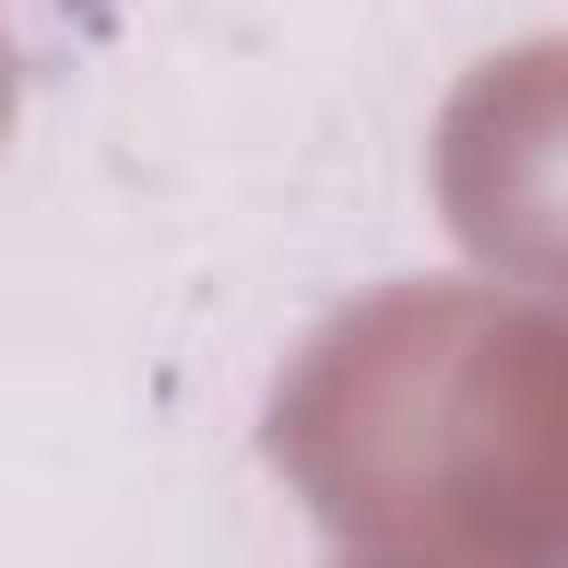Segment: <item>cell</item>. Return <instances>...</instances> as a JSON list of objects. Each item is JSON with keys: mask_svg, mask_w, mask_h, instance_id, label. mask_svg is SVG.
Wrapping results in <instances>:
<instances>
[{"mask_svg": "<svg viewBox=\"0 0 568 568\" xmlns=\"http://www.w3.org/2000/svg\"><path fill=\"white\" fill-rule=\"evenodd\" d=\"M311 515L435 568H568V311L399 284L328 320L266 426Z\"/></svg>", "mask_w": 568, "mask_h": 568, "instance_id": "cell-1", "label": "cell"}, {"mask_svg": "<svg viewBox=\"0 0 568 568\" xmlns=\"http://www.w3.org/2000/svg\"><path fill=\"white\" fill-rule=\"evenodd\" d=\"M444 195L479 257L568 284V44L470 71L444 115Z\"/></svg>", "mask_w": 568, "mask_h": 568, "instance_id": "cell-2", "label": "cell"}, {"mask_svg": "<svg viewBox=\"0 0 568 568\" xmlns=\"http://www.w3.org/2000/svg\"><path fill=\"white\" fill-rule=\"evenodd\" d=\"M0 115H9V71H0Z\"/></svg>", "mask_w": 568, "mask_h": 568, "instance_id": "cell-3", "label": "cell"}]
</instances>
